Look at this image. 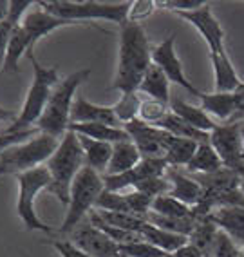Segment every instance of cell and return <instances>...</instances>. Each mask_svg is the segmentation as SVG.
Instances as JSON below:
<instances>
[{"label":"cell","mask_w":244,"mask_h":257,"mask_svg":"<svg viewBox=\"0 0 244 257\" xmlns=\"http://www.w3.org/2000/svg\"><path fill=\"white\" fill-rule=\"evenodd\" d=\"M42 10L49 15L67 22L80 24L87 20H109V22L123 24L127 22V15L130 10V2H73V0H49V2H37Z\"/></svg>","instance_id":"6"},{"label":"cell","mask_w":244,"mask_h":257,"mask_svg":"<svg viewBox=\"0 0 244 257\" xmlns=\"http://www.w3.org/2000/svg\"><path fill=\"white\" fill-rule=\"evenodd\" d=\"M199 100H201V107L206 110L208 114L213 116V118L221 119L224 123H230L231 118L235 114V109H237V98H235V92H201L199 94Z\"/></svg>","instance_id":"19"},{"label":"cell","mask_w":244,"mask_h":257,"mask_svg":"<svg viewBox=\"0 0 244 257\" xmlns=\"http://www.w3.org/2000/svg\"><path fill=\"white\" fill-rule=\"evenodd\" d=\"M179 19L186 20L190 26L197 29L199 35L204 38V42L210 47V56L212 55H222L226 53L224 46V31H222L221 24L217 22L213 17L210 6H203L201 10L195 11H183V13H175Z\"/></svg>","instance_id":"14"},{"label":"cell","mask_w":244,"mask_h":257,"mask_svg":"<svg viewBox=\"0 0 244 257\" xmlns=\"http://www.w3.org/2000/svg\"><path fill=\"white\" fill-rule=\"evenodd\" d=\"M166 257H172V253H170V255H166Z\"/></svg>","instance_id":"48"},{"label":"cell","mask_w":244,"mask_h":257,"mask_svg":"<svg viewBox=\"0 0 244 257\" xmlns=\"http://www.w3.org/2000/svg\"><path fill=\"white\" fill-rule=\"evenodd\" d=\"M166 169H168L166 160H161V158H143L138 165L130 169L129 172L120 176H103V181H105L107 190L121 192L123 188L138 187L139 183H143V181H147L150 178L165 176Z\"/></svg>","instance_id":"15"},{"label":"cell","mask_w":244,"mask_h":257,"mask_svg":"<svg viewBox=\"0 0 244 257\" xmlns=\"http://www.w3.org/2000/svg\"><path fill=\"white\" fill-rule=\"evenodd\" d=\"M53 248L60 253L62 257H91L85 253L82 248H78L73 241H53Z\"/></svg>","instance_id":"40"},{"label":"cell","mask_w":244,"mask_h":257,"mask_svg":"<svg viewBox=\"0 0 244 257\" xmlns=\"http://www.w3.org/2000/svg\"><path fill=\"white\" fill-rule=\"evenodd\" d=\"M8 15H10V2L0 0V22H4L8 19Z\"/></svg>","instance_id":"44"},{"label":"cell","mask_w":244,"mask_h":257,"mask_svg":"<svg viewBox=\"0 0 244 257\" xmlns=\"http://www.w3.org/2000/svg\"><path fill=\"white\" fill-rule=\"evenodd\" d=\"M235 98H237V109H235V114L230 123H239V121L244 119V82H242V85L235 91Z\"/></svg>","instance_id":"41"},{"label":"cell","mask_w":244,"mask_h":257,"mask_svg":"<svg viewBox=\"0 0 244 257\" xmlns=\"http://www.w3.org/2000/svg\"><path fill=\"white\" fill-rule=\"evenodd\" d=\"M138 91L143 92V94H148V98L163 101L166 105L170 103V80L166 78V74L156 64L148 67Z\"/></svg>","instance_id":"24"},{"label":"cell","mask_w":244,"mask_h":257,"mask_svg":"<svg viewBox=\"0 0 244 257\" xmlns=\"http://www.w3.org/2000/svg\"><path fill=\"white\" fill-rule=\"evenodd\" d=\"M96 210H107V212H127L130 214L127 196L121 192H112V190H103L102 196L96 201Z\"/></svg>","instance_id":"34"},{"label":"cell","mask_w":244,"mask_h":257,"mask_svg":"<svg viewBox=\"0 0 244 257\" xmlns=\"http://www.w3.org/2000/svg\"><path fill=\"white\" fill-rule=\"evenodd\" d=\"M197 145L199 143L193 140L170 136L165 149V160L168 167H186L197 151Z\"/></svg>","instance_id":"29"},{"label":"cell","mask_w":244,"mask_h":257,"mask_svg":"<svg viewBox=\"0 0 244 257\" xmlns=\"http://www.w3.org/2000/svg\"><path fill=\"white\" fill-rule=\"evenodd\" d=\"M103 190H105V181H103L102 174H98L96 170L89 169V167H83L71 187L69 210H67L60 232L64 234L73 232L82 223L83 217L96 207V201Z\"/></svg>","instance_id":"8"},{"label":"cell","mask_w":244,"mask_h":257,"mask_svg":"<svg viewBox=\"0 0 244 257\" xmlns=\"http://www.w3.org/2000/svg\"><path fill=\"white\" fill-rule=\"evenodd\" d=\"M123 128L129 133L130 140L134 145L138 147L143 158H161L165 160V149L166 142L170 140L172 134L156 127V125H148L141 119H134L130 123L123 125Z\"/></svg>","instance_id":"11"},{"label":"cell","mask_w":244,"mask_h":257,"mask_svg":"<svg viewBox=\"0 0 244 257\" xmlns=\"http://www.w3.org/2000/svg\"><path fill=\"white\" fill-rule=\"evenodd\" d=\"M152 64H156L157 67L166 74V78L170 80L172 83H177L184 91H188L190 94L199 98L201 91L193 87L192 82H188V78H186V74H184V71H183V65H181L179 56L175 53L174 35L166 37L161 44H157L152 49Z\"/></svg>","instance_id":"13"},{"label":"cell","mask_w":244,"mask_h":257,"mask_svg":"<svg viewBox=\"0 0 244 257\" xmlns=\"http://www.w3.org/2000/svg\"><path fill=\"white\" fill-rule=\"evenodd\" d=\"M156 127L163 128V131L170 133L172 136H177V138H188V140H193V142H197V143L210 142V134L203 133V131H197V128H193L192 125H188L184 119H181L179 116H175L172 110L156 125Z\"/></svg>","instance_id":"30"},{"label":"cell","mask_w":244,"mask_h":257,"mask_svg":"<svg viewBox=\"0 0 244 257\" xmlns=\"http://www.w3.org/2000/svg\"><path fill=\"white\" fill-rule=\"evenodd\" d=\"M170 110L175 116H179L181 119H184L188 125H192L193 128L203 131V133L210 134L213 128L217 127V125L213 123V119L210 118V114H208L203 107H195V105H192V103H186L184 100H172Z\"/></svg>","instance_id":"25"},{"label":"cell","mask_w":244,"mask_h":257,"mask_svg":"<svg viewBox=\"0 0 244 257\" xmlns=\"http://www.w3.org/2000/svg\"><path fill=\"white\" fill-rule=\"evenodd\" d=\"M17 110H11V109H6V107H2L0 105V123L2 121H10V119H17Z\"/></svg>","instance_id":"43"},{"label":"cell","mask_w":244,"mask_h":257,"mask_svg":"<svg viewBox=\"0 0 244 257\" xmlns=\"http://www.w3.org/2000/svg\"><path fill=\"white\" fill-rule=\"evenodd\" d=\"M71 234V241L91 257H123L120 244L92 223H80Z\"/></svg>","instance_id":"12"},{"label":"cell","mask_w":244,"mask_h":257,"mask_svg":"<svg viewBox=\"0 0 244 257\" xmlns=\"http://www.w3.org/2000/svg\"><path fill=\"white\" fill-rule=\"evenodd\" d=\"M141 101L143 100L138 94V91L127 92V94H121L120 101H118L116 105H112V109H114L116 116H118V119H120L121 123L127 125V123H130V121H134V119H138Z\"/></svg>","instance_id":"32"},{"label":"cell","mask_w":244,"mask_h":257,"mask_svg":"<svg viewBox=\"0 0 244 257\" xmlns=\"http://www.w3.org/2000/svg\"><path fill=\"white\" fill-rule=\"evenodd\" d=\"M222 161L217 156V152L210 145V142L199 143L197 151L193 154V158L188 161V165L184 167L186 174H215L219 170H222Z\"/></svg>","instance_id":"23"},{"label":"cell","mask_w":244,"mask_h":257,"mask_svg":"<svg viewBox=\"0 0 244 257\" xmlns=\"http://www.w3.org/2000/svg\"><path fill=\"white\" fill-rule=\"evenodd\" d=\"M242 255H244V246H242Z\"/></svg>","instance_id":"47"},{"label":"cell","mask_w":244,"mask_h":257,"mask_svg":"<svg viewBox=\"0 0 244 257\" xmlns=\"http://www.w3.org/2000/svg\"><path fill=\"white\" fill-rule=\"evenodd\" d=\"M58 145H60L58 138L40 133L29 142L6 149L4 152H0V176H19L33 169H38L49 161Z\"/></svg>","instance_id":"7"},{"label":"cell","mask_w":244,"mask_h":257,"mask_svg":"<svg viewBox=\"0 0 244 257\" xmlns=\"http://www.w3.org/2000/svg\"><path fill=\"white\" fill-rule=\"evenodd\" d=\"M69 131L80 134V136H87L91 140L112 143V145L120 142H129L130 140L129 133L125 128H116L103 123H71Z\"/></svg>","instance_id":"26"},{"label":"cell","mask_w":244,"mask_h":257,"mask_svg":"<svg viewBox=\"0 0 244 257\" xmlns=\"http://www.w3.org/2000/svg\"><path fill=\"white\" fill-rule=\"evenodd\" d=\"M157 6L154 0H138V2H130V10L127 15V22L143 24L154 15Z\"/></svg>","instance_id":"36"},{"label":"cell","mask_w":244,"mask_h":257,"mask_svg":"<svg viewBox=\"0 0 244 257\" xmlns=\"http://www.w3.org/2000/svg\"><path fill=\"white\" fill-rule=\"evenodd\" d=\"M206 217L230 235L237 246H244V205L217 207L213 212H208Z\"/></svg>","instance_id":"18"},{"label":"cell","mask_w":244,"mask_h":257,"mask_svg":"<svg viewBox=\"0 0 244 257\" xmlns=\"http://www.w3.org/2000/svg\"><path fill=\"white\" fill-rule=\"evenodd\" d=\"M20 24H22V20L13 17V15H8V19L4 22H0V73L4 71L6 56H8V49H10L13 31L19 28Z\"/></svg>","instance_id":"35"},{"label":"cell","mask_w":244,"mask_h":257,"mask_svg":"<svg viewBox=\"0 0 244 257\" xmlns=\"http://www.w3.org/2000/svg\"><path fill=\"white\" fill-rule=\"evenodd\" d=\"M240 142H242V160H244V125H240Z\"/></svg>","instance_id":"45"},{"label":"cell","mask_w":244,"mask_h":257,"mask_svg":"<svg viewBox=\"0 0 244 257\" xmlns=\"http://www.w3.org/2000/svg\"><path fill=\"white\" fill-rule=\"evenodd\" d=\"M71 123H103L116 128H123L112 107L91 103L83 96L74 98L73 109H71Z\"/></svg>","instance_id":"16"},{"label":"cell","mask_w":244,"mask_h":257,"mask_svg":"<svg viewBox=\"0 0 244 257\" xmlns=\"http://www.w3.org/2000/svg\"><path fill=\"white\" fill-rule=\"evenodd\" d=\"M40 134V128L33 127L28 131H20V133H2L0 134V152H4L6 149L13 147V145H19V143L29 142L35 136Z\"/></svg>","instance_id":"38"},{"label":"cell","mask_w":244,"mask_h":257,"mask_svg":"<svg viewBox=\"0 0 244 257\" xmlns=\"http://www.w3.org/2000/svg\"><path fill=\"white\" fill-rule=\"evenodd\" d=\"M217 235H219V226L213 225L208 217H201L195 221L192 234L188 235V243L193 244L204 257H212Z\"/></svg>","instance_id":"28"},{"label":"cell","mask_w":244,"mask_h":257,"mask_svg":"<svg viewBox=\"0 0 244 257\" xmlns=\"http://www.w3.org/2000/svg\"><path fill=\"white\" fill-rule=\"evenodd\" d=\"M65 26H73V22L62 20L58 17H55V15H49L47 11L42 10L40 6H38V10L29 11L24 17L22 24L13 31L4 64L6 73H19L20 58L24 55H28V53H33V49H35V46L38 44L40 38L47 37L49 33L65 28Z\"/></svg>","instance_id":"3"},{"label":"cell","mask_w":244,"mask_h":257,"mask_svg":"<svg viewBox=\"0 0 244 257\" xmlns=\"http://www.w3.org/2000/svg\"><path fill=\"white\" fill-rule=\"evenodd\" d=\"M141 237L147 241V243L154 244V246L161 248L166 253H174L175 250H179L181 246L188 243V237L181 234H174V232H168V230L157 228V226L150 225V223H145L139 230Z\"/></svg>","instance_id":"27"},{"label":"cell","mask_w":244,"mask_h":257,"mask_svg":"<svg viewBox=\"0 0 244 257\" xmlns=\"http://www.w3.org/2000/svg\"><path fill=\"white\" fill-rule=\"evenodd\" d=\"M46 167L51 172V187L47 188V192L55 194L62 205H69L73 181L80 174V170L85 167V158H83L78 134L67 131Z\"/></svg>","instance_id":"4"},{"label":"cell","mask_w":244,"mask_h":257,"mask_svg":"<svg viewBox=\"0 0 244 257\" xmlns=\"http://www.w3.org/2000/svg\"><path fill=\"white\" fill-rule=\"evenodd\" d=\"M19 179V203H17V212H19L20 219L28 230H38V232H53V228L49 225H46L40 217L37 216V210H35V201H37V196L42 190H47L51 187V172L47 170L46 165L38 167V169H33L29 172H24V174L17 176Z\"/></svg>","instance_id":"9"},{"label":"cell","mask_w":244,"mask_h":257,"mask_svg":"<svg viewBox=\"0 0 244 257\" xmlns=\"http://www.w3.org/2000/svg\"><path fill=\"white\" fill-rule=\"evenodd\" d=\"M152 65V47L141 24L123 22L120 29L118 65L112 89L121 94L136 92L148 67Z\"/></svg>","instance_id":"1"},{"label":"cell","mask_w":244,"mask_h":257,"mask_svg":"<svg viewBox=\"0 0 244 257\" xmlns=\"http://www.w3.org/2000/svg\"><path fill=\"white\" fill-rule=\"evenodd\" d=\"M240 192H242V194H244V178H242V179H240Z\"/></svg>","instance_id":"46"},{"label":"cell","mask_w":244,"mask_h":257,"mask_svg":"<svg viewBox=\"0 0 244 257\" xmlns=\"http://www.w3.org/2000/svg\"><path fill=\"white\" fill-rule=\"evenodd\" d=\"M150 212L157 214V216L163 217H175V219H188L193 216V208L181 203L179 199L172 198L170 194H163V196H157L152 201V207Z\"/></svg>","instance_id":"31"},{"label":"cell","mask_w":244,"mask_h":257,"mask_svg":"<svg viewBox=\"0 0 244 257\" xmlns=\"http://www.w3.org/2000/svg\"><path fill=\"white\" fill-rule=\"evenodd\" d=\"M240 255H242V250L235 244L233 239L226 234V232L219 230V235H217L212 257H240Z\"/></svg>","instance_id":"37"},{"label":"cell","mask_w":244,"mask_h":257,"mask_svg":"<svg viewBox=\"0 0 244 257\" xmlns=\"http://www.w3.org/2000/svg\"><path fill=\"white\" fill-rule=\"evenodd\" d=\"M172 257H204V255L199 252V250L193 246V244L186 243L184 246H181L179 250H175V252L172 253Z\"/></svg>","instance_id":"42"},{"label":"cell","mask_w":244,"mask_h":257,"mask_svg":"<svg viewBox=\"0 0 244 257\" xmlns=\"http://www.w3.org/2000/svg\"><path fill=\"white\" fill-rule=\"evenodd\" d=\"M165 178L170 183V196L179 199L181 203L188 205V207H197L204 198V188L193 176L179 172L175 167H168L165 172Z\"/></svg>","instance_id":"17"},{"label":"cell","mask_w":244,"mask_h":257,"mask_svg":"<svg viewBox=\"0 0 244 257\" xmlns=\"http://www.w3.org/2000/svg\"><path fill=\"white\" fill-rule=\"evenodd\" d=\"M213 80H215V92H235L242 85L239 74L235 73V67L231 65L228 53L222 55H212Z\"/></svg>","instance_id":"22"},{"label":"cell","mask_w":244,"mask_h":257,"mask_svg":"<svg viewBox=\"0 0 244 257\" xmlns=\"http://www.w3.org/2000/svg\"><path fill=\"white\" fill-rule=\"evenodd\" d=\"M78 140L83 149L85 167L96 170L98 174H105L112 158V143L98 142V140H91L87 136H80V134Z\"/></svg>","instance_id":"20"},{"label":"cell","mask_w":244,"mask_h":257,"mask_svg":"<svg viewBox=\"0 0 244 257\" xmlns=\"http://www.w3.org/2000/svg\"><path fill=\"white\" fill-rule=\"evenodd\" d=\"M26 56L33 64V83L26 94V100H24L19 116L8 127L6 133H20V131H28V128H33V125H37L38 119L44 114V110H46V105L51 98L53 91L62 80L58 67L42 65L33 53H28Z\"/></svg>","instance_id":"2"},{"label":"cell","mask_w":244,"mask_h":257,"mask_svg":"<svg viewBox=\"0 0 244 257\" xmlns=\"http://www.w3.org/2000/svg\"><path fill=\"white\" fill-rule=\"evenodd\" d=\"M210 145L221 158L222 165L237 174H244L242 142H240V123L217 125L210 133Z\"/></svg>","instance_id":"10"},{"label":"cell","mask_w":244,"mask_h":257,"mask_svg":"<svg viewBox=\"0 0 244 257\" xmlns=\"http://www.w3.org/2000/svg\"><path fill=\"white\" fill-rule=\"evenodd\" d=\"M143 160L141 152L138 151V147L134 145L132 140L129 142H120L112 145V158L109 163L105 176H120L129 172L130 169L138 165L139 161Z\"/></svg>","instance_id":"21"},{"label":"cell","mask_w":244,"mask_h":257,"mask_svg":"<svg viewBox=\"0 0 244 257\" xmlns=\"http://www.w3.org/2000/svg\"><path fill=\"white\" fill-rule=\"evenodd\" d=\"M168 112H170V109H168L166 103L154 100V98H147V100L141 101L138 119H141V121H145L148 125H157Z\"/></svg>","instance_id":"33"},{"label":"cell","mask_w":244,"mask_h":257,"mask_svg":"<svg viewBox=\"0 0 244 257\" xmlns=\"http://www.w3.org/2000/svg\"><path fill=\"white\" fill-rule=\"evenodd\" d=\"M156 6L172 11V13H183V11L201 10L203 6H206V2L203 0H166V2H156Z\"/></svg>","instance_id":"39"},{"label":"cell","mask_w":244,"mask_h":257,"mask_svg":"<svg viewBox=\"0 0 244 257\" xmlns=\"http://www.w3.org/2000/svg\"><path fill=\"white\" fill-rule=\"evenodd\" d=\"M89 76H91V69H80L60 80L47 101L44 114L38 119L37 127L40 128V133L55 136L58 140L64 138L71 125V109L74 103V94L83 82H87Z\"/></svg>","instance_id":"5"}]
</instances>
